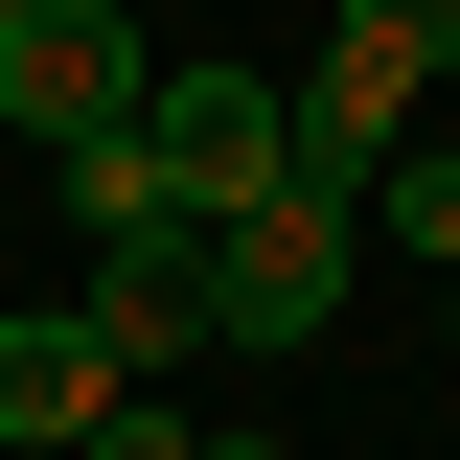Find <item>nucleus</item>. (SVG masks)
<instances>
[{"label": "nucleus", "instance_id": "obj_7", "mask_svg": "<svg viewBox=\"0 0 460 460\" xmlns=\"http://www.w3.org/2000/svg\"><path fill=\"white\" fill-rule=\"evenodd\" d=\"M392 23H414V47H460V0H392Z\"/></svg>", "mask_w": 460, "mask_h": 460}, {"label": "nucleus", "instance_id": "obj_9", "mask_svg": "<svg viewBox=\"0 0 460 460\" xmlns=\"http://www.w3.org/2000/svg\"><path fill=\"white\" fill-rule=\"evenodd\" d=\"M438 345H460V277H438Z\"/></svg>", "mask_w": 460, "mask_h": 460}, {"label": "nucleus", "instance_id": "obj_4", "mask_svg": "<svg viewBox=\"0 0 460 460\" xmlns=\"http://www.w3.org/2000/svg\"><path fill=\"white\" fill-rule=\"evenodd\" d=\"M0 93H23V138H138V23L115 0H23V47H0Z\"/></svg>", "mask_w": 460, "mask_h": 460}, {"label": "nucleus", "instance_id": "obj_2", "mask_svg": "<svg viewBox=\"0 0 460 460\" xmlns=\"http://www.w3.org/2000/svg\"><path fill=\"white\" fill-rule=\"evenodd\" d=\"M414 69H438V47H414V23H392V0H345V23H323V69H299V184H368V162H414Z\"/></svg>", "mask_w": 460, "mask_h": 460}, {"label": "nucleus", "instance_id": "obj_8", "mask_svg": "<svg viewBox=\"0 0 460 460\" xmlns=\"http://www.w3.org/2000/svg\"><path fill=\"white\" fill-rule=\"evenodd\" d=\"M184 460H277V438H184Z\"/></svg>", "mask_w": 460, "mask_h": 460}, {"label": "nucleus", "instance_id": "obj_6", "mask_svg": "<svg viewBox=\"0 0 460 460\" xmlns=\"http://www.w3.org/2000/svg\"><path fill=\"white\" fill-rule=\"evenodd\" d=\"M368 230H392V253H438V277H460V162H368Z\"/></svg>", "mask_w": 460, "mask_h": 460}, {"label": "nucleus", "instance_id": "obj_10", "mask_svg": "<svg viewBox=\"0 0 460 460\" xmlns=\"http://www.w3.org/2000/svg\"><path fill=\"white\" fill-rule=\"evenodd\" d=\"M0 138H23V93H0Z\"/></svg>", "mask_w": 460, "mask_h": 460}, {"label": "nucleus", "instance_id": "obj_5", "mask_svg": "<svg viewBox=\"0 0 460 460\" xmlns=\"http://www.w3.org/2000/svg\"><path fill=\"white\" fill-rule=\"evenodd\" d=\"M115 392H138V368L93 345V299H69V323H0V438H69V460H93Z\"/></svg>", "mask_w": 460, "mask_h": 460}, {"label": "nucleus", "instance_id": "obj_3", "mask_svg": "<svg viewBox=\"0 0 460 460\" xmlns=\"http://www.w3.org/2000/svg\"><path fill=\"white\" fill-rule=\"evenodd\" d=\"M138 162H162L184 208H253V184L299 162V115H277V69H162V93H138Z\"/></svg>", "mask_w": 460, "mask_h": 460}, {"label": "nucleus", "instance_id": "obj_1", "mask_svg": "<svg viewBox=\"0 0 460 460\" xmlns=\"http://www.w3.org/2000/svg\"><path fill=\"white\" fill-rule=\"evenodd\" d=\"M345 253H368V184H253V208H208V345H323L345 323Z\"/></svg>", "mask_w": 460, "mask_h": 460}]
</instances>
